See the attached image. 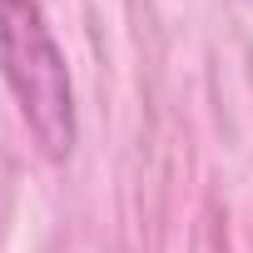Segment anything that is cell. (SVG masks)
Wrapping results in <instances>:
<instances>
[{
    "mask_svg": "<svg viewBox=\"0 0 253 253\" xmlns=\"http://www.w3.org/2000/svg\"><path fill=\"white\" fill-rule=\"evenodd\" d=\"M0 80L10 84L25 129L50 159L75 149V84L65 50L35 0H0Z\"/></svg>",
    "mask_w": 253,
    "mask_h": 253,
    "instance_id": "6da1fadb",
    "label": "cell"
}]
</instances>
